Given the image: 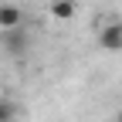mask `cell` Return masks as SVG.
Returning a JSON list of instances; mask_svg holds the SVG:
<instances>
[{"label":"cell","mask_w":122,"mask_h":122,"mask_svg":"<svg viewBox=\"0 0 122 122\" xmlns=\"http://www.w3.org/2000/svg\"><path fill=\"white\" fill-rule=\"evenodd\" d=\"M98 44L105 51H122V20H109L98 30Z\"/></svg>","instance_id":"6da1fadb"},{"label":"cell","mask_w":122,"mask_h":122,"mask_svg":"<svg viewBox=\"0 0 122 122\" xmlns=\"http://www.w3.org/2000/svg\"><path fill=\"white\" fill-rule=\"evenodd\" d=\"M24 24V10L17 7V4H0V30H17Z\"/></svg>","instance_id":"7a4b0ae2"},{"label":"cell","mask_w":122,"mask_h":122,"mask_svg":"<svg viewBox=\"0 0 122 122\" xmlns=\"http://www.w3.org/2000/svg\"><path fill=\"white\" fill-rule=\"evenodd\" d=\"M4 48H7V54H24L27 51V34H24V30L17 27V30H7V34H4Z\"/></svg>","instance_id":"3957f363"},{"label":"cell","mask_w":122,"mask_h":122,"mask_svg":"<svg viewBox=\"0 0 122 122\" xmlns=\"http://www.w3.org/2000/svg\"><path fill=\"white\" fill-rule=\"evenodd\" d=\"M75 14H78V4H75V0H51V17H58V20H71Z\"/></svg>","instance_id":"277c9868"},{"label":"cell","mask_w":122,"mask_h":122,"mask_svg":"<svg viewBox=\"0 0 122 122\" xmlns=\"http://www.w3.org/2000/svg\"><path fill=\"white\" fill-rule=\"evenodd\" d=\"M14 119H17V102L0 98V122H14Z\"/></svg>","instance_id":"5b68a950"},{"label":"cell","mask_w":122,"mask_h":122,"mask_svg":"<svg viewBox=\"0 0 122 122\" xmlns=\"http://www.w3.org/2000/svg\"><path fill=\"white\" fill-rule=\"evenodd\" d=\"M119 122H122V112H119Z\"/></svg>","instance_id":"8992f818"}]
</instances>
